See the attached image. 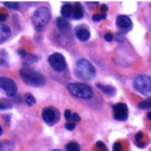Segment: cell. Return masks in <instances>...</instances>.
<instances>
[{
    "label": "cell",
    "instance_id": "cell-1",
    "mask_svg": "<svg viewBox=\"0 0 151 151\" xmlns=\"http://www.w3.org/2000/svg\"><path fill=\"white\" fill-rule=\"evenodd\" d=\"M19 76L24 83L32 87H42L46 83L44 76L29 67H25L20 70Z\"/></svg>",
    "mask_w": 151,
    "mask_h": 151
},
{
    "label": "cell",
    "instance_id": "cell-2",
    "mask_svg": "<svg viewBox=\"0 0 151 151\" xmlns=\"http://www.w3.org/2000/svg\"><path fill=\"white\" fill-rule=\"evenodd\" d=\"M76 76L83 79L91 81L96 76V70L93 65L85 59H81L77 61L75 69Z\"/></svg>",
    "mask_w": 151,
    "mask_h": 151
},
{
    "label": "cell",
    "instance_id": "cell-3",
    "mask_svg": "<svg viewBox=\"0 0 151 151\" xmlns=\"http://www.w3.org/2000/svg\"><path fill=\"white\" fill-rule=\"evenodd\" d=\"M51 12L47 7H40L32 16V23L36 31H41L42 28L50 21Z\"/></svg>",
    "mask_w": 151,
    "mask_h": 151
},
{
    "label": "cell",
    "instance_id": "cell-4",
    "mask_svg": "<svg viewBox=\"0 0 151 151\" xmlns=\"http://www.w3.org/2000/svg\"><path fill=\"white\" fill-rule=\"evenodd\" d=\"M68 90L72 96L81 99H90L93 96V91L89 85L81 83L69 84Z\"/></svg>",
    "mask_w": 151,
    "mask_h": 151
},
{
    "label": "cell",
    "instance_id": "cell-5",
    "mask_svg": "<svg viewBox=\"0 0 151 151\" xmlns=\"http://www.w3.org/2000/svg\"><path fill=\"white\" fill-rule=\"evenodd\" d=\"M134 89L141 94L148 96L151 94V78L146 75L138 76L134 82Z\"/></svg>",
    "mask_w": 151,
    "mask_h": 151
},
{
    "label": "cell",
    "instance_id": "cell-6",
    "mask_svg": "<svg viewBox=\"0 0 151 151\" xmlns=\"http://www.w3.org/2000/svg\"><path fill=\"white\" fill-rule=\"evenodd\" d=\"M48 63L51 68L56 72H63L66 69V62L63 55L60 53H55L48 57Z\"/></svg>",
    "mask_w": 151,
    "mask_h": 151
},
{
    "label": "cell",
    "instance_id": "cell-7",
    "mask_svg": "<svg viewBox=\"0 0 151 151\" xmlns=\"http://www.w3.org/2000/svg\"><path fill=\"white\" fill-rule=\"evenodd\" d=\"M0 91L9 97H13L17 92V85L10 78L1 77L0 78Z\"/></svg>",
    "mask_w": 151,
    "mask_h": 151
},
{
    "label": "cell",
    "instance_id": "cell-8",
    "mask_svg": "<svg viewBox=\"0 0 151 151\" xmlns=\"http://www.w3.org/2000/svg\"><path fill=\"white\" fill-rule=\"evenodd\" d=\"M113 118L119 121H125L128 118V108L124 103H118L113 106Z\"/></svg>",
    "mask_w": 151,
    "mask_h": 151
},
{
    "label": "cell",
    "instance_id": "cell-9",
    "mask_svg": "<svg viewBox=\"0 0 151 151\" xmlns=\"http://www.w3.org/2000/svg\"><path fill=\"white\" fill-rule=\"evenodd\" d=\"M59 118L58 112L53 107H47L42 111V119L48 125H53Z\"/></svg>",
    "mask_w": 151,
    "mask_h": 151
},
{
    "label": "cell",
    "instance_id": "cell-10",
    "mask_svg": "<svg viewBox=\"0 0 151 151\" xmlns=\"http://www.w3.org/2000/svg\"><path fill=\"white\" fill-rule=\"evenodd\" d=\"M116 23H117L118 27L120 28V29L128 30V29L132 28V21H131V19H130V18L128 16H126V15L119 16L117 18Z\"/></svg>",
    "mask_w": 151,
    "mask_h": 151
},
{
    "label": "cell",
    "instance_id": "cell-11",
    "mask_svg": "<svg viewBox=\"0 0 151 151\" xmlns=\"http://www.w3.org/2000/svg\"><path fill=\"white\" fill-rule=\"evenodd\" d=\"M76 35L81 41H87L91 37V33L86 28L80 27L76 30Z\"/></svg>",
    "mask_w": 151,
    "mask_h": 151
},
{
    "label": "cell",
    "instance_id": "cell-12",
    "mask_svg": "<svg viewBox=\"0 0 151 151\" xmlns=\"http://www.w3.org/2000/svg\"><path fill=\"white\" fill-rule=\"evenodd\" d=\"M61 13L63 18L64 19H70L73 17V5L70 4H65L61 10Z\"/></svg>",
    "mask_w": 151,
    "mask_h": 151
},
{
    "label": "cell",
    "instance_id": "cell-13",
    "mask_svg": "<svg viewBox=\"0 0 151 151\" xmlns=\"http://www.w3.org/2000/svg\"><path fill=\"white\" fill-rule=\"evenodd\" d=\"M11 29L5 24H0V42L7 40L11 36Z\"/></svg>",
    "mask_w": 151,
    "mask_h": 151
},
{
    "label": "cell",
    "instance_id": "cell-14",
    "mask_svg": "<svg viewBox=\"0 0 151 151\" xmlns=\"http://www.w3.org/2000/svg\"><path fill=\"white\" fill-rule=\"evenodd\" d=\"M83 16V7L79 3H76L73 5V18L75 19H81Z\"/></svg>",
    "mask_w": 151,
    "mask_h": 151
},
{
    "label": "cell",
    "instance_id": "cell-15",
    "mask_svg": "<svg viewBox=\"0 0 151 151\" xmlns=\"http://www.w3.org/2000/svg\"><path fill=\"white\" fill-rule=\"evenodd\" d=\"M97 87L99 89H100L101 91H103L106 94H107L109 96H114L115 95L116 90H115V88H113L112 86H109V85H102L100 83H97Z\"/></svg>",
    "mask_w": 151,
    "mask_h": 151
},
{
    "label": "cell",
    "instance_id": "cell-16",
    "mask_svg": "<svg viewBox=\"0 0 151 151\" xmlns=\"http://www.w3.org/2000/svg\"><path fill=\"white\" fill-rule=\"evenodd\" d=\"M55 24H56V27L60 29H66L67 27H69V22L67 21L66 19L63 17L57 18L55 20Z\"/></svg>",
    "mask_w": 151,
    "mask_h": 151
},
{
    "label": "cell",
    "instance_id": "cell-17",
    "mask_svg": "<svg viewBox=\"0 0 151 151\" xmlns=\"http://www.w3.org/2000/svg\"><path fill=\"white\" fill-rule=\"evenodd\" d=\"M65 150L67 151H80L81 148L78 143H76L75 142H71L66 145Z\"/></svg>",
    "mask_w": 151,
    "mask_h": 151
},
{
    "label": "cell",
    "instance_id": "cell-18",
    "mask_svg": "<svg viewBox=\"0 0 151 151\" xmlns=\"http://www.w3.org/2000/svg\"><path fill=\"white\" fill-rule=\"evenodd\" d=\"M25 102L28 106H32L35 104L36 101H35V99L33 95H31L30 93H27L25 96Z\"/></svg>",
    "mask_w": 151,
    "mask_h": 151
},
{
    "label": "cell",
    "instance_id": "cell-19",
    "mask_svg": "<svg viewBox=\"0 0 151 151\" xmlns=\"http://www.w3.org/2000/svg\"><path fill=\"white\" fill-rule=\"evenodd\" d=\"M138 106H139V108H140V109H142V110L150 109L151 99H147V100H144V101H142L141 103H139Z\"/></svg>",
    "mask_w": 151,
    "mask_h": 151
},
{
    "label": "cell",
    "instance_id": "cell-20",
    "mask_svg": "<svg viewBox=\"0 0 151 151\" xmlns=\"http://www.w3.org/2000/svg\"><path fill=\"white\" fill-rule=\"evenodd\" d=\"M12 107V103L7 99L0 100V110H6Z\"/></svg>",
    "mask_w": 151,
    "mask_h": 151
},
{
    "label": "cell",
    "instance_id": "cell-21",
    "mask_svg": "<svg viewBox=\"0 0 151 151\" xmlns=\"http://www.w3.org/2000/svg\"><path fill=\"white\" fill-rule=\"evenodd\" d=\"M4 4L7 8L12 9V10H14V11L15 10H19V4L17 2H4Z\"/></svg>",
    "mask_w": 151,
    "mask_h": 151
},
{
    "label": "cell",
    "instance_id": "cell-22",
    "mask_svg": "<svg viewBox=\"0 0 151 151\" xmlns=\"http://www.w3.org/2000/svg\"><path fill=\"white\" fill-rule=\"evenodd\" d=\"M105 19H106V13H104V14H95L92 17V20L95 21V22H99L100 20Z\"/></svg>",
    "mask_w": 151,
    "mask_h": 151
},
{
    "label": "cell",
    "instance_id": "cell-23",
    "mask_svg": "<svg viewBox=\"0 0 151 151\" xmlns=\"http://www.w3.org/2000/svg\"><path fill=\"white\" fill-rule=\"evenodd\" d=\"M65 128L69 131H73L76 128V124L72 122H68L65 124Z\"/></svg>",
    "mask_w": 151,
    "mask_h": 151
},
{
    "label": "cell",
    "instance_id": "cell-24",
    "mask_svg": "<svg viewBox=\"0 0 151 151\" xmlns=\"http://www.w3.org/2000/svg\"><path fill=\"white\" fill-rule=\"evenodd\" d=\"M113 151H122L121 150V144L119 142H115L113 146Z\"/></svg>",
    "mask_w": 151,
    "mask_h": 151
},
{
    "label": "cell",
    "instance_id": "cell-25",
    "mask_svg": "<svg viewBox=\"0 0 151 151\" xmlns=\"http://www.w3.org/2000/svg\"><path fill=\"white\" fill-rule=\"evenodd\" d=\"M70 119H71L73 121H80V120H81V118H80V116H79L77 113H72Z\"/></svg>",
    "mask_w": 151,
    "mask_h": 151
},
{
    "label": "cell",
    "instance_id": "cell-26",
    "mask_svg": "<svg viewBox=\"0 0 151 151\" xmlns=\"http://www.w3.org/2000/svg\"><path fill=\"white\" fill-rule=\"evenodd\" d=\"M71 114H72V113H70V110H66V111L64 112V117H65V119H66L67 120H70V118H71Z\"/></svg>",
    "mask_w": 151,
    "mask_h": 151
},
{
    "label": "cell",
    "instance_id": "cell-27",
    "mask_svg": "<svg viewBox=\"0 0 151 151\" xmlns=\"http://www.w3.org/2000/svg\"><path fill=\"white\" fill-rule=\"evenodd\" d=\"M113 36L112 34H106V35H105V40L107 41V42H111L112 40H113Z\"/></svg>",
    "mask_w": 151,
    "mask_h": 151
},
{
    "label": "cell",
    "instance_id": "cell-28",
    "mask_svg": "<svg viewBox=\"0 0 151 151\" xmlns=\"http://www.w3.org/2000/svg\"><path fill=\"white\" fill-rule=\"evenodd\" d=\"M96 146H97L99 149H102V150H105V149H106V145H105L104 142H98L97 144H96Z\"/></svg>",
    "mask_w": 151,
    "mask_h": 151
},
{
    "label": "cell",
    "instance_id": "cell-29",
    "mask_svg": "<svg viewBox=\"0 0 151 151\" xmlns=\"http://www.w3.org/2000/svg\"><path fill=\"white\" fill-rule=\"evenodd\" d=\"M142 137H143V133H142V132H139V133H137V134L135 135V140L138 142V141H140L141 139H142Z\"/></svg>",
    "mask_w": 151,
    "mask_h": 151
},
{
    "label": "cell",
    "instance_id": "cell-30",
    "mask_svg": "<svg viewBox=\"0 0 151 151\" xmlns=\"http://www.w3.org/2000/svg\"><path fill=\"white\" fill-rule=\"evenodd\" d=\"M18 54L19 55H21L22 57H26L27 56V53H26V51L25 50H23V49H19V50H18Z\"/></svg>",
    "mask_w": 151,
    "mask_h": 151
},
{
    "label": "cell",
    "instance_id": "cell-31",
    "mask_svg": "<svg viewBox=\"0 0 151 151\" xmlns=\"http://www.w3.org/2000/svg\"><path fill=\"white\" fill-rule=\"evenodd\" d=\"M6 18H7L6 14H4V13H1V12H0V22H4V21H5V20H6Z\"/></svg>",
    "mask_w": 151,
    "mask_h": 151
},
{
    "label": "cell",
    "instance_id": "cell-32",
    "mask_svg": "<svg viewBox=\"0 0 151 151\" xmlns=\"http://www.w3.org/2000/svg\"><path fill=\"white\" fill-rule=\"evenodd\" d=\"M100 9H101V11L105 13V12H106L108 11V6L106 5V4H102V5L100 6Z\"/></svg>",
    "mask_w": 151,
    "mask_h": 151
},
{
    "label": "cell",
    "instance_id": "cell-33",
    "mask_svg": "<svg viewBox=\"0 0 151 151\" xmlns=\"http://www.w3.org/2000/svg\"><path fill=\"white\" fill-rule=\"evenodd\" d=\"M147 117H148V119H149L150 120H151V112L148 113V114H147Z\"/></svg>",
    "mask_w": 151,
    "mask_h": 151
},
{
    "label": "cell",
    "instance_id": "cell-34",
    "mask_svg": "<svg viewBox=\"0 0 151 151\" xmlns=\"http://www.w3.org/2000/svg\"><path fill=\"white\" fill-rule=\"evenodd\" d=\"M3 134V128H2V127L0 126V135Z\"/></svg>",
    "mask_w": 151,
    "mask_h": 151
},
{
    "label": "cell",
    "instance_id": "cell-35",
    "mask_svg": "<svg viewBox=\"0 0 151 151\" xmlns=\"http://www.w3.org/2000/svg\"><path fill=\"white\" fill-rule=\"evenodd\" d=\"M53 151H62V150H53Z\"/></svg>",
    "mask_w": 151,
    "mask_h": 151
},
{
    "label": "cell",
    "instance_id": "cell-36",
    "mask_svg": "<svg viewBox=\"0 0 151 151\" xmlns=\"http://www.w3.org/2000/svg\"><path fill=\"white\" fill-rule=\"evenodd\" d=\"M100 151H108L107 150H100Z\"/></svg>",
    "mask_w": 151,
    "mask_h": 151
},
{
    "label": "cell",
    "instance_id": "cell-37",
    "mask_svg": "<svg viewBox=\"0 0 151 151\" xmlns=\"http://www.w3.org/2000/svg\"><path fill=\"white\" fill-rule=\"evenodd\" d=\"M0 146H1V144H0Z\"/></svg>",
    "mask_w": 151,
    "mask_h": 151
}]
</instances>
